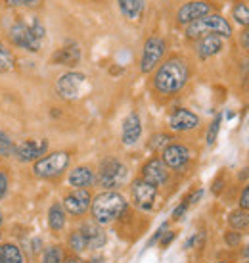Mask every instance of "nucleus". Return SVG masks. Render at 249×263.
<instances>
[{"label":"nucleus","instance_id":"obj_1","mask_svg":"<svg viewBox=\"0 0 249 263\" xmlns=\"http://www.w3.org/2000/svg\"><path fill=\"white\" fill-rule=\"evenodd\" d=\"M190 79L188 64L182 58H169L154 75V87L159 95H176Z\"/></svg>","mask_w":249,"mask_h":263},{"label":"nucleus","instance_id":"obj_2","mask_svg":"<svg viewBox=\"0 0 249 263\" xmlns=\"http://www.w3.org/2000/svg\"><path fill=\"white\" fill-rule=\"evenodd\" d=\"M127 200L123 198V194H119L115 190H106L102 194L92 200V217L98 225H108L113 223L115 219H119L125 212H127Z\"/></svg>","mask_w":249,"mask_h":263},{"label":"nucleus","instance_id":"obj_3","mask_svg":"<svg viewBox=\"0 0 249 263\" xmlns=\"http://www.w3.org/2000/svg\"><path fill=\"white\" fill-rule=\"evenodd\" d=\"M44 35H46L44 25L40 23V20H37V17H33V20L27 23L17 22L10 27V39H12V43L17 44V46H22V48H25V50H29V52L40 50Z\"/></svg>","mask_w":249,"mask_h":263},{"label":"nucleus","instance_id":"obj_4","mask_svg":"<svg viewBox=\"0 0 249 263\" xmlns=\"http://www.w3.org/2000/svg\"><path fill=\"white\" fill-rule=\"evenodd\" d=\"M205 35H219V37H230L232 25L220 14H209L198 22L186 25V37L188 39H201Z\"/></svg>","mask_w":249,"mask_h":263},{"label":"nucleus","instance_id":"obj_5","mask_svg":"<svg viewBox=\"0 0 249 263\" xmlns=\"http://www.w3.org/2000/svg\"><path fill=\"white\" fill-rule=\"evenodd\" d=\"M69 161H71V156L67 152H52L35 161L33 171L38 179H56L69 167Z\"/></svg>","mask_w":249,"mask_h":263},{"label":"nucleus","instance_id":"obj_6","mask_svg":"<svg viewBox=\"0 0 249 263\" xmlns=\"http://www.w3.org/2000/svg\"><path fill=\"white\" fill-rule=\"evenodd\" d=\"M127 177H129V171H127V165H125L123 161L115 160V158H108L100 165L98 183H100L102 189L113 190L117 189V186H121L127 181Z\"/></svg>","mask_w":249,"mask_h":263},{"label":"nucleus","instance_id":"obj_7","mask_svg":"<svg viewBox=\"0 0 249 263\" xmlns=\"http://www.w3.org/2000/svg\"><path fill=\"white\" fill-rule=\"evenodd\" d=\"M87 87V75L79 71L64 73L56 81V92L64 100H77L82 96V90Z\"/></svg>","mask_w":249,"mask_h":263},{"label":"nucleus","instance_id":"obj_8","mask_svg":"<svg viewBox=\"0 0 249 263\" xmlns=\"http://www.w3.org/2000/svg\"><path fill=\"white\" fill-rule=\"evenodd\" d=\"M167 50V44L161 37H150L144 43L142 48V58H140V69L142 73H150L152 69H155V66L161 62L163 54Z\"/></svg>","mask_w":249,"mask_h":263},{"label":"nucleus","instance_id":"obj_9","mask_svg":"<svg viewBox=\"0 0 249 263\" xmlns=\"http://www.w3.org/2000/svg\"><path fill=\"white\" fill-rule=\"evenodd\" d=\"M213 14V6L211 2L207 0H192V2H186L178 8L176 12V22L180 25H190V23L198 22L201 17Z\"/></svg>","mask_w":249,"mask_h":263},{"label":"nucleus","instance_id":"obj_10","mask_svg":"<svg viewBox=\"0 0 249 263\" xmlns=\"http://www.w3.org/2000/svg\"><path fill=\"white\" fill-rule=\"evenodd\" d=\"M132 192V202L136 208L140 210H152L155 202V196H157V189L154 184L146 183L144 179H136L131 186Z\"/></svg>","mask_w":249,"mask_h":263},{"label":"nucleus","instance_id":"obj_11","mask_svg":"<svg viewBox=\"0 0 249 263\" xmlns=\"http://www.w3.org/2000/svg\"><path fill=\"white\" fill-rule=\"evenodd\" d=\"M48 150V140H25L22 144L14 146V156L19 161H37L40 160Z\"/></svg>","mask_w":249,"mask_h":263},{"label":"nucleus","instance_id":"obj_12","mask_svg":"<svg viewBox=\"0 0 249 263\" xmlns=\"http://www.w3.org/2000/svg\"><path fill=\"white\" fill-rule=\"evenodd\" d=\"M142 179H144L146 183L154 184L155 189L161 186V184L167 183V179H169L167 165H165L161 160H157V158L148 160L146 163H144V167H142Z\"/></svg>","mask_w":249,"mask_h":263},{"label":"nucleus","instance_id":"obj_13","mask_svg":"<svg viewBox=\"0 0 249 263\" xmlns=\"http://www.w3.org/2000/svg\"><path fill=\"white\" fill-rule=\"evenodd\" d=\"M163 163L171 169H182L188 161H190V148L184 144H169L167 148H163Z\"/></svg>","mask_w":249,"mask_h":263},{"label":"nucleus","instance_id":"obj_14","mask_svg":"<svg viewBox=\"0 0 249 263\" xmlns=\"http://www.w3.org/2000/svg\"><path fill=\"white\" fill-rule=\"evenodd\" d=\"M92 204V198H90V192L82 189L73 190L71 194H67L64 198V210L71 215H82L87 213V210Z\"/></svg>","mask_w":249,"mask_h":263},{"label":"nucleus","instance_id":"obj_15","mask_svg":"<svg viewBox=\"0 0 249 263\" xmlns=\"http://www.w3.org/2000/svg\"><path fill=\"white\" fill-rule=\"evenodd\" d=\"M199 125V117L194 114V111L186 110V108H176L171 117H169V127L173 131L184 133V131H192Z\"/></svg>","mask_w":249,"mask_h":263},{"label":"nucleus","instance_id":"obj_16","mask_svg":"<svg viewBox=\"0 0 249 263\" xmlns=\"http://www.w3.org/2000/svg\"><path fill=\"white\" fill-rule=\"evenodd\" d=\"M142 135V121H140V116L136 111H132L125 117L123 121V131H121V140H123L125 146H132L136 144Z\"/></svg>","mask_w":249,"mask_h":263},{"label":"nucleus","instance_id":"obj_17","mask_svg":"<svg viewBox=\"0 0 249 263\" xmlns=\"http://www.w3.org/2000/svg\"><path fill=\"white\" fill-rule=\"evenodd\" d=\"M79 231H81L82 238L87 242V250H100L103 244H106V240H108V236L103 233L102 225H98L96 221L94 223H92V221L85 223Z\"/></svg>","mask_w":249,"mask_h":263},{"label":"nucleus","instance_id":"obj_18","mask_svg":"<svg viewBox=\"0 0 249 263\" xmlns=\"http://www.w3.org/2000/svg\"><path fill=\"white\" fill-rule=\"evenodd\" d=\"M81 62V48H79V44L75 43H69L66 46H61L54 56H52V64H56V66H69L73 67L77 66Z\"/></svg>","mask_w":249,"mask_h":263},{"label":"nucleus","instance_id":"obj_19","mask_svg":"<svg viewBox=\"0 0 249 263\" xmlns=\"http://www.w3.org/2000/svg\"><path fill=\"white\" fill-rule=\"evenodd\" d=\"M220 50H222V37H219V35H205L196 44V52L201 60L211 58L215 54H219Z\"/></svg>","mask_w":249,"mask_h":263},{"label":"nucleus","instance_id":"obj_20","mask_svg":"<svg viewBox=\"0 0 249 263\" xmlns=\"http://www.w3.org/2000/svg\"><path fill=\"white\" fill-rule=\"evenodd\" d=\"M96 181L94 177V171L90 167H87V165H81V167H75L71 173H69V184L71 186H75V190L77 189H82L87 190L88 186H92Z\"/></svg>","mask_w":249,"mask_h":263},{"label":"nucleus","instance_id":"obj_21","mask_svg":"<svg viewBox=\"0 0 249 263\" xmlns=\"http://www.w3.org/2000/svg\"><path fill=\"white\" fill-rule=\"evenodd\" d=\"M117 6L121 10V14L129 20V22H136L144 14L146 2L144 0H117Z\"/></svg>","mask_w":249,"mask_h":263},{"label":"nucleus","instance_id":"obj_22","mask_svg":"<svg viewBox=\"0 0 249 263\" xmlns=\"http://www.w3.org/2000/svg\"><path fill=\"white\" fill-rule=\"evenodd\" d=\"M48 225L52 231H61L66 227V210L61 204H52L48 210Z\"/></svg>","mask_w":249,"mask_h":263},{"label":"nucleus","instance_id":"obj_23","mask_svg":"<svg viewBox=\"0 0 249 263\" xmlns=\"http://www.w3.org/2000/svg\"><path fill=\"white\" fill-rule=\"evenodd\" d=\"M0 261L2 263H23V256L15 244H2V246H0Z\"/></svg>","mask_w":249,"mask_h":263},{"label":"nucleus","instance_id":"obj_24","mask_svg":"<svg viewBox=\"0 0 249 263\" xmlns=\"http://www.w3.org/2000/svg\"><path fill=\"white\" fill-rule=\"evenodd\" d=\"M15 66V60H14V54L10 48H6V44L0 41V73H8V71H12Z\"/></svg>","mask_w":249,"mask_h":263},{"label":"nucleus","instance_id":"obj_25","mask_svg":"<svg viewBox=\"0 0 249 263\" xmlns=\"http://www.w3.org/2000/svg\"><path fill=\"white\" fill-rule=\"evenodd\" d=\"M232 17L236 23H240L242 27H249V6L245 2H236L232 8Z\"/></svg>","mask_w":249,"mask_h":263},{"label":"nucleus","instance_id":"obj_26","mask_svg":"<svg viewBox=\"0 0 249 263\" xmlns=\"http://www.w3.org/2000/svg\"><path fill=\"white\" fill-rule=\"evenodd\" d=\"M228 223L234 227L236 231H243L249 227V215L245 210H236L228 215Z\"/></svg>","mask_w":249,"mask_h":263},{"label":"nucleus","instance_id":"obj_27","mask_svg":"<svg viewBox=\"0 0 249 263\" xmlns=\"http://www.w3.org/2000/svg\"><path fill=\"white\" fill-rule=\"evenodd\" d=\"M43 263H64V252L59 246H50L44 250Z\"/></svg>","mask_w":249,"mask_h":263},{"label":"nucleus","instance_id":"obj_28","mask_svg":"<svg viewBox=\"0 0 249 263\" xmlns=\"http://www.w3.org/2000/svg\"><path fill=\"white\" fill-rule=\"evenodd\" d=\"M69 246H71V250L73 252H77V254H81V252H85L87 250V242H85V238H82L81 231L77 229V231H73L71 233V236H69Z\"/></svg>","mask_w":249,"mask_h":263},{"label":"nucleus","instance_id":"obj_29","mask_svg":"<svg viewBox=\"0 0 249 263\" xmlns=\"http://www.w3.org/2000/svg\"><path fill=\"white\" fill-rule=\"evenodd\" d=\"M14 154V142L12 139L8 137L4 131H0V156L2 158H8V156H12Z\"/></svg>","mask_w":249,"mask_h":263},{"label":"nucleus","instance_id":"obj_30","mask_svg":"<svg viewBox=\"0 0 249 263\" xmlns=\"http://www.w3.org/2000/svg\"><path fill=\"white\" fill-rule=\"evenodd\" d=\"M220 121H222V117L217 116L213 119V123L209 125V131H207V144H209V146H213L215 140H217V135H219V129H220Z\"/></svg>","mask_w":249,"mask_h":263},{"label":"nucleus","instance_id":"obj_31","mask_svg":"<svg viewBox=\"0 0 249 263\" xmlns=\"http://www.w3.org/2000/svg\"><path fill=\"white\" fill-rule=\"evenodd\" d=\"M171 137L169 135H155V137H152V140H150V148L152 150H161V148H167L169 144H171Z\"/></svg>","mask_w":249,"mask_h":263},{"label":"nucleus","instance_id":"obj_32","mask_svg":"<svg viewBox=\"0 0 249 263\" xmlns=\"http://www.w3.org/2000/svg\"><path fill=\"white\" fill-rule=\"evenodd\" d=\"M40 4V0H6V6L8 8H37Z\"/></svg>","mask_w":249,"mask_h":263},{"label":"nucleus","instance_id":"obj_33","mask_svg":"<svg viewBox=\"0 0 249 263\" xmlns=\"http://www.w3.org/2000/svg\"><path fill=\"white\" fill-rule=\"evenodd\" d=\"M8 186H10L8 173H6V171H0V200L8 194Z\"/></svg>","mask_w":249,"mask_h":263},{"label":"nucleus","instance_id":"obj_34","mask_svg":"<svg viewBox=\"0 0 249 263\" xmlns=\"http://www.w3.org/2000/svg\"><path fill=\"white\" fill-rule=\"evenodd\" d=\"M190 196H186L184 198V202L180 205H178V208H176L175 212H173V217H175V219H180V217H182L184 213H186V210H188V208H190Z\"/></svg>","mask_w":249,"mask_h":263},{"label":"nucleus","instance_id":"obj_35","mask_svg":"<svg viewBox=\"0 0 249 263\" xmlns=\"http://www.w3.org/2000/svg\"><path fill=\"white\" fill-rule=\"evenodd\" d=\"M240 210H249V184L243 189V192L240 194Z\"/></svg>","mask_w":249,"mask_h":263},{"label":"nucleus","instance_id":"obj_36","mask_svg":"<svg viewBox=\"0 0 249 263\" xmlns=\"http://www.w3.org/2000/svg\"><path fill=\"white\" fill-rule=\"evenodd\" d=\"M224 240L228 242V246H238V244H240V233H234V231H230V233H226Z\"/></svg>","mask_w":249,"mask_h":263},{"label":"nucleus","instance_id":"obj_37","mask_svg":"<svg viewBox=\"0 0 249 263\" xmlns=\"http://www.w3.org/2000/svg\"><path fill=\"white\" fill-rule=\"evenodd\" d=\"M165 229H167V225H161V227H159V229H157V233L154 234V238H152V240L148 242V246H154L155 242H157V240H159V238L163 236V233H165Z\"/></svg>","mask_w":249,"mask_h":263},{"label":"nucleus","instance_id":"obj_38","mask_svg":"<svg viewBox=\"0 0 249 263\" xmlns=\"http://www.w3.org/2000/svg\"><path fill=\"white\" fill-rule=\"evenodd\" d=\"M173 238H175V233H167V234H165V236L161 238V246H163V248H167L169 244L173 242Z\"/></svg>","mask_w":249,"mask_h":263},{"label":"nucleus","instance_id":"obj_39","mask_svg":"<svg viewBox=\"0 0 249 263\" xmlns=\"http://www.w3.org/2000/svg\"><path fill=\"white\" fill-rule=\"evenodd\" d=\"M242 44H243V48L249 52V27L242 33Z\"/></svg>","mask_w":249,"mask_h":263},{"label":"nucleus","instance_id":"obj_40","mask_svg":"<svg viewBox=\"0 0 249 263\" xmlns=\"http://www.w3.org/2000/svg\"><path fill=\"white\" fill-rule=\"evenodd\" d=\"M64 263H87V261H82V259H79V257H67V259H64Z\"/></svg>","mask_w":249,"mask_h":263},{"label":"nucleus","instance_id":"obj_41","mask_svg":"<svg viewBox=\"0 0 249 263\" xmlns=\"http://www.w3.org/2000/svg\"><path fill=\"white\" fill-rule=\"evenodd\" d=\"M243 257H249V244L245 246V250H243Z\"/></svg>","mask_w":249,"mask_h":263},{"label":"nucleus","instance_id":"obj_42","mask_svg":"<svg viewBox=\"0 0 249 263\" xmlns=\"http://www.w3.org/2000/svg\"><path fill=\"white\" fill-rule=\"evenodd\" d=\"M0 227H2V213H0Z\"/></svg>","mask_w":249,"mask_h":263},{"label":"nucleus","instance_id":"obj_43","mask_svg":"<svg viewBox=\"0 0 249 263\" xmlns=\"http://www.w3.org/2000/svg\"><path fill=\"white\" fill-rule=\"evenodd\" d=\"M215 263H228V261H215Z\"/></svg>","mask_w":249,"mask_h":263},{"label":"nucleus","instance_id":"obj_44","mask_svg":"<svg viewBox=\"0 0 249 263\" xmlns=\"http://www.w3.org/2000/svg\"><path fill=\"white\" fill-rule=\"evenodd\" d=\"M245 263H249V261H245Z\"/></svg>","mask_w":249,"mask_h":263},{"label":"nucleus","instance_id":"obj_45","mask_svg":"<svg viewBox=\"0 0 249 263\" xmlns=\"http://www.w3.org/2000/svg\"><path fill=\"white\" fill-rule=\"evenodd\" d=\"M0 263H2V261H0Z\"/></svg>","mask_w":249,"mask_h":263}]
</instances>
